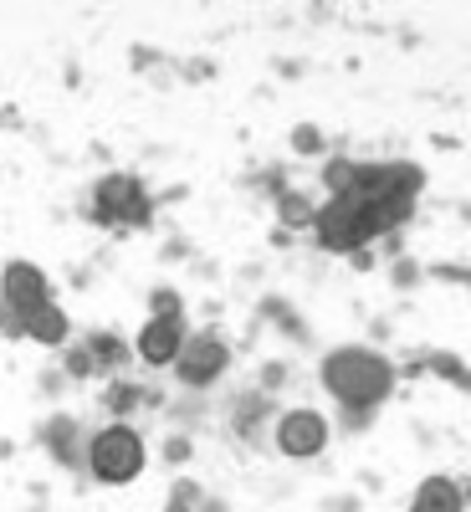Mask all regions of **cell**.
I'll use <instances>...</instances> for the list:
<instances>
[{
    "label": "cell",
    "mask_w": 471,
    "mask_h": 512,
    "mask_svg": "<svg viewBox=\"0 0 471 512\" xmlns=\"http://www.w3.org/2000/svg\"><path fill=\"white\" fill-rule=\"evenodd\" d=\"M139 461H144V451H139L134 431H103L93 441V472L103 482H128L139 472Z\"/></svg>",
    "instance_id": "1"
},
{
    "label": "cell",
    "mask_w": 471,
    "mask_h": 512,
    "mask_svg": "<svg viewBox=\"0 0 471 512\" xmlns=\"http://www.w3.org/2000/svg\"><path fill=\"white\" fill-rule=\"evenodd\" d=\"M6 292H11V303L16 308H31V303H41V272H31V267H11V277H6Z\"/></svg>",
    "instance_id": "2"
},
{
    "label": "cell",
    "mask_w": 471,
    "mask_h": 512,
    "mask_svg": "<svg viewBox=\"0 0 471 512\" xmlns=\"http://www.w3.org/2000/svg\"><path fill=\"white\" fill-rule=\"evenodd\" d=\"M175 354V323H154L144 333V359H169Z\"/></svg>",
    "instance_id": "3"
},
{
    "label": "cell",
    "mask_w": 471,
    "mask_h": 512,
    "mask_svg": "<svg viewBox=\"0 0 471 512\" xmlns=\"http://www.w3.org/2000/svg\"><path fill=\"white\" fill-rule=\"evenodd\" d=\"M420 512H456V497L431 487V492H425V502H420Z\"/></svg>",
    "instance_id": "4"
}]
</instances>
